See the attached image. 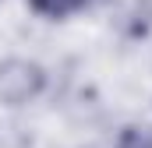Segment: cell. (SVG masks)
I'll return each mask as SVG.
<instances>
[{"label": "cell", "instance_id": "obj_1", "mask_svg": "<svg viewBox=\"0 0 152 148\" xmlns=\"http://www.w3.org/2000/svg\"><path fill=\"white\" fill-rule=\"evenodd\" d=\"M46 88V71L36 60H0V102L4 106H25Z\"/></svg>", "mask_w": 152, "mask_h": 148}, {"label": "cell", "instance_id": "obj_2", "mask_svg": "<svg viewBox=\"0 0 152 148\" xmlns=\"http://www.w3.org/2000/svg\"><path fill=\"white\" fill-rule=\"evenodd\" d=\"M28 7L36 11V14H42V18H67V14H75V11H81L85 7V0H28Z\"/></svg>", "mask_w": 152, "mask_h": 148}, {"label": "cell", "instance_id": "obj_3", "mask_svg": "<svg viewBox=\"0 0 152 148\" xmlns=\"http://www.w3.org/2000/svg\"><path fill=\"white\" fill-rule=\"evenodd\" d=\"M120 148H152V134L138 131V127H127L120 134Z\"/></svg>", "mask_w": 152, "mask_h": 148}, {"label": "cell", "instance_id": "obj_4", "mask_svg": "<svg viewBox=\"0 0 152 148\" xmlns=\"http://www.w3.org/2000/svg\"><path fill=\"white\" fill-rule=\"evenodd\" d=\"M103 4H113V0H85V7H103Z\"/></svg>", "mask_w": 152, "mask_h": 148}]
</instances>
